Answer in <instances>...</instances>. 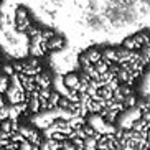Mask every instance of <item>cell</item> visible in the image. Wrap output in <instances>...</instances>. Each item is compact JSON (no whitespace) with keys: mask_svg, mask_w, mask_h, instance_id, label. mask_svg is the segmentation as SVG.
I'll use <instances>...</instances> for the list:
<instances>
[{"mask_svg":"<svg viewBox=\"0 0 150 150\" xmlns=\"http://www.w3.org/2000/svg\"><path fill=\"white\" fill-rule=\"evenodd\" d=\"M63 86L68 91H78V86H79V74L76 73H66L63 76Z\"/></svg>","mask_w":150,"mask_h":150,"instance_id":"obj_2","label":"cell"},{"mask_svg":"<svg viewBox=\"0 0 150 150\" xmlns=\"http://www.w3.org/2000/svg\"><path fill=\"white\" fill-rule=\"evenodd\" d=\"M63 46H64V38L63 36L54 35L51 40L46 41V51H61Z\"/></svg>","mask_w":150,"mask_h":150,"instance_id":"obj_4","label":"cell"},{"mask_svg":"<svg viewBox=\"0 0 150 150\" xmlns=\"http://www.w3.org/2000/svg\"><path fill=\"white\" fill-rule=\"evenodd\" d=\"M13 25H15V31H17V33H22V35H25V33L33 27L30 15H28V12L23 8V7H17V8H15Z\"/></svg>","mask_w":150,"mask_h":150,"instance_id":"obj_1","label":"cell"},{"mask_svg":"<svg viewBox=\"0 0 150 150\" xmlns=\"http://www.w3.org/2000/svg\"><path fill=\"white\" fill-rule=\"evenodd\" d=\"M33 147L35 145H31L28 140H23V142L18 144V150H33Z\"/></svg>","mask_w":150,"mask_h":150,"instance_id":"obj_5","label":"cell"},{"mask_svg":"<svg viewBox=\"0 0 150 150\" xmlns=\"http://www.w3.org/2000/svg\"><path fill=\"white\" fill-rule=\"evenodd\" d=\"M35 81H36V91H40V89H51V86H53L51 76L48 73H45V71H41L38 76H35Z\"/></svg>","mask_w":150,"mask_h":150,"instance_id":"obj_3","label":"cell"}]
</instances>
